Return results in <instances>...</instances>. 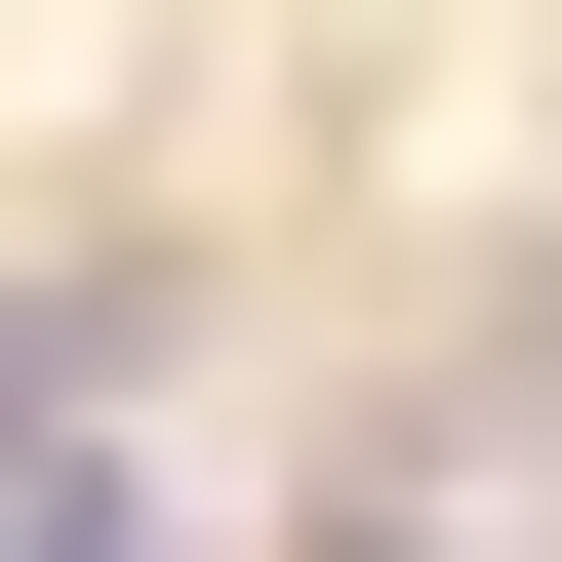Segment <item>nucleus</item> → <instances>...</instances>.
Returning a JSON list of instances; mask_svg holds the SVG:
<instances>
[{"instance_id": "nucleus-1", "label": "nucleus", "mask_w": 562, "mask_h": 562, "mask_svg": "<svg viewBox=\"0 0 562 562\" xmlns=\"http://www.w3.org/2000/svg\"><path fill=\"white\" fill-rule=\"evenodd\" d=\"M41 402H121V281H41V322H0V442H41Z\"/></svg>"}]
</instances>
